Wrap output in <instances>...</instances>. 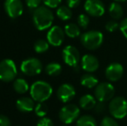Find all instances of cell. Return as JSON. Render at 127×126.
I'll list each match as a JSON object with an SVG mask.
<instances>
[{"mask_svg":"<svg viewBox=\"0 0 127 126\" xmlns=\"http://www.w3.org/2000/svg\"><path fill=\"white\" fill-rule=\"evenodd\" d=\"M54 15L47 6H39L33 12V24L38 30H45L52 26Z\"/></svg>","mask_w":127,"mask_h":126,"instance_id":"obj_1","label":"cell"},{"mask_svg":"<svg viewBox=\"0 0 127 126\" xmlns=\"http://www.w3.org/2000/svg\"><path fill=\"white\" fill-rule=\"evenodd\" d=\"M30 96L36 102H45L51 97L53 88L48 82L44 80H37L30 86Z\"/></svg>","mask_w":127,"mask_h":126,"instance_id":"obj_2","label":"cell"},{"mask_svg":"<svg viewBox=\"0 0 127 126\" xmlns=\"http://www.w3.org/2000/svg\"><path fill=\"white\" fill-rule=\"evenodd\" d=\"M80 39L84 48L88 50H95L103 43L104 36L100 31L89 30L82 34Z\"/></svg>","mask_w":127,"mask_h":126,"instance_id":"obj_3","label":"cell"},{"mask_svg":"<svg viewBox=\"0 0 127 126\" xmlns=\"http://www.w3.org/2000/svg\"><path fill=\"white\" fill-rule=\"evenodd\" d=\"M108 110L112 118L122 119L127 115V100L124 97H115L110 101Z\"/></svg>","mask_w":127,"mask_h":126,"instance_id":"obj_4","label":"cell"},{"mask_svg":"<svg viewBox=\"0 0 127 126\" xmlns=\"http://www.w3.org/2000/svg\"><path fill=\"white\" fill-rule=\"evenodd\" d=\"M17 74V68L14 61L4 59L0 62V80L3 82H10Z\"/></svg>","mask_w":127,"mask_h":126,"instance_id":"obj_5","label":"cell"},{"mask_svg":"<svg viewBox=\"0 0 127 126\" xmlns=\"http://www.w3.org/2000/svg\"><path fill=\"white\" fill-rule=\"evenodd\" d=\"M115 88L109 82H102L97 85L94 90V97L99 102H107L113 99Z\"/></svg>","mask_w":127,"mask_h":126,"instance_id":"obj_6","label":"cell"},{"mask_svg":"<svg viewBox=\"0 0 127 126\" xmlns=\"http://www.w3.org/2000/svg\"><path fill=\"white\" fill-rule=\"evenodd\" d=\"M80 112V108L76 104H66L59 111V118L65 125H70L78 119Z\"/></svg>","mask_w":127,"mask_h":126,"instance_id":"obj_7","label":"cell"},{"mask_svg":"<svg viewBox=\"0 0 127 126\" xmlns=\"http://www.w3.org/2000/svg\"><path fill=\"white\" fill-rule=\"evenodd\" d=\"M20 69L27 76H35L41 74L42 70V64L37 58H29L23 61Z\"/></svg>","mask_w":127,"mask_h":126,"instance_id":"obj_8","label":"cell"},{"mask_svg":"<svg viewBox=\"0 0 127 126\" xmlns=\"http://www.w3.org/2000/svg\"><path fill=\"white\" fill-rule=\"evenodd\" d=\"M62 59L67 66L74 67L78 65L80 61V52L75 47L68 45L62 50Z\"/></svg>","mask_w":127,"mask_h":126,"instance_id":"obj_9","label":"cell"},{"mask_svg":"<svg viewBox=\"0 0 127 126\" xmlns=\"http://www.w3.org/2000/svg\"><path fill=\"white\" fill-rule=\"evenodd\" d=\"M4 10L10 18L15 19L22 16L24 5L21 0H5Z\"/></svg>","mask_w":127,"mask_h":126,"instance_id":"obj_10","label":"cell"},{"mask_svg":"<svg viewBox=\"0 0 127 126\" xmlns=\"http://www.w3.org/2000/svg\"><path fill=\"white\" fill-rule=\"evenodd\" d=\"M65 31L59 26H53L47 34V41L54 47H59L62 44L65 39Z\"/></svg>","mask_w":127,"mask_h":126,"instance_id":"obj_11","label":"cell"},{"mask_svg":"<svg viewBox=\"0 0 127 126\" xmlns=\"http://www.w3.org/2000/svg\"><path fill=\"white\" fill-rule=\"evenodd\" d=\"M84 9L88 15L94 17H101L105 13V5L101 0H87Z\"/></svg>","mask_w":127,"mask_h":126,"instance_id":"obj_12","label":"cell"},{"mask_svg":"<svg viewBox=\"0 0 127 126\" xmlns=\"http://www.w3.org/2000/svg\"><path fill=\"white\" fill-rule=\"evenodd\" d=\"M124 74V67L118 62L111 63L105 69V77L112 82H116L122 78Z\"/></svg>","mask_w":127,"mask_h":126,"instance_id":"obj_13","label":"cell"},{"mask_svg":"<svg viewBox=\"0 0 127 126\" xmlns=\"http://www.w3.org/2000/svg\"><path fill=\"white\" fill-rule=\"evenodd\" d=\"M75 94L74 87L68 83L62 84L57 90V97L62 103H68L74 99Z\"/></svg>","mask_w":127,"mask_h":126,"instance_id":"obj_14","label":"cell"},{"mask_svg":"<svg viewBox=\"0 0 127 126\" xmlns=\"http://www.w3.org/2000/svg\"><path fill=\"white\" fill-rule=\"evenodd\" d=\"M99 67V60L92 54H85L81 58V68L87 73H94Z\"/></svg>","mask_w":127,"mask_h":126,"instance_id":"obj_15","label":"cell"},{"mask_svg":"<svg viewBox=\"0 0 127 126\" xmlns=\"http://www.w3.org/2000/svg\"><path fill=\"white\" fill-rule=\"evenodd\" d=\"M32 98L29 97H22L21 99H17L16 105L18 111L21 112H30L35 110V102Z\"/></svg>","mask_w":127,"mask_h":126,"instance_id":"obj_16","label":"cell"},{"mask_svg":"<svg viewBox=\"0 0 127 126\" xmlns=\"http://www.w3.org/2000/svg\"><path fill=\"white\" fill-rule=\"evenodd\" d=\"M96 104V99L91 94H85L83 95L79 100V104H80V108L86 111H89V110L94 109Z\"/></svg>","mask_w":127,"mask_h":126,"instance_id":"obj_17","label":"cell"},{"mask_svg":"<svg viewBox=\"0 0 127 126\" xmlns=\"http://www.w3.org/2000/svg\"><path fill=\"white\" fill-rule=\"evenodd\" d=\"M109 15L111 17L114 19V20H119L124 15V10L119 2H113L110 4L108 9Z\"/></svg>","mask_w":127,"mask_h":126,"instance_id":"obj_18","label":"cell"},{"mask_svg":"<svg viewBox=\"0 0 127 126\" xmlns=\"http://www.w3.org/2000/svg\"><path fill=\"white\" fill-rule=\"evenodd\" d=\"M99 83L98 79L94 75L91 74H84L80 78V84L87 88H94L96 87Z\"/></svg>","mask_w":127,"mask_h":126,"instance_id":"obj_19","label":"cell"},{"mask_svg":"<svg viewBox=\"0 0 127 126\" xmlns=\"http://www.w3.org/2000/svg\"><path fill=\"white\" fill-rule=\"evenodd\" d=\"M13 88L16 91V93L19 94H24L29 91V84L28 82L23 78H18L13 83Z\"/></svg>","mask_w":127,"mask_h":126,"instance_id":"obj_20","label":"cell"},{"mask_svg":"<svg viewBox=\"0 0 127 126\" xmlns=\"http://www.w3.org/2000/svg\"><path fill=\"white\" fill-rule=\"evenodd\" d=\"M64 31H65L66 35H67L70 38H76L80 35V26L74 23L67 24L64 28Z\"/></svg>","mask_w":127,"mask_h":126,"instance_id":"obj_21","label":"cell"},{"mask_svg":"<svg viewBox=\"0 0 127 126\" xmlns=\"http://www.w3.org/2000/svg\"><path fill=\"white\" fill-rule=\"evenodd\" d=\"M56 15L61 20L67 21L72 17V10L68 6H60L56 10Z\"/></svg>","mask_w":127,"mask_h":126,"instance_id":"obj_22","label":"cell"},{"mask_svg":"<svg viewBox=\"0 0 127 126\" xmlns=\"http://www.w3.org/2000/svg\"><path fill=\"white\" fill-rule=\"evenodd\" d=\"M76 126H97V122L93 116L84 115L78 118L76 122Z\"/></svg>","mask_w":127,"mask_h":126,"instance_id":"obj_23","label":"cell"},{"mask_svg":"<svg viewBox=\"0 0 127 126\" xmlns=\"http://www.w3.org/2000/svg\"><path fill=\"white\" fill-rule=\"evenodd\" d=\"M62 66L58 62H50L45 67V71L49 76H57L62 73Z\"/></svg>","mask_w":127,"mask_h":126,"instance_id":"obj_24","label":"cell"},{"mask_svg":"<svg viewBox=\"0 0 127 126\" xmlns=\"http://www.w3.org/2000/svg\"><path fill=\"white\" fill-rule=\"evenodd\" d=\"M49 43L48 42V41L42 40V39L37 40L34 44V49L37 54H42V53L46 52L49 49Z\"/></svg>","mask_w":127,"mask_h":126,"instance_id":"obj_25","label":"cell"},{"mask_svg":"<svg viewBox=\"0 0 127 126\" xmlns=\"http://www.w3.org/2000/svg\"><path fill=\"white\" fill-rule=\"evenodd\" d=\"M49 107L47 104H44V102H40L35 106V113L39 118H44L47 115Z\"/></svg>","mask_w":127,"mask_h":126,"instance_id":"obj_26","label":"cell"},{"mask_svg":"<svg viewBox=\"0 0 127 126\" xmlns=\"http://www.w3.org/2000/svg\"><path fill=\"white\" fill-rule=\"evenodd\" d=\"M77 22H78V25L80 28L87 29L89 25V23H90V18L86 14H80L78 18H77Z\"/></svg>","mask_w":127,"mask_h":126,"instance_id":"obj_27","label":"cell"},{"mask_svg":"<svg viewBox=\"0 0 127 126\" xmlns=\"http://www.w3.org/2000/svg\"><path fill=\"white\" fill-rule=\"evenodd\" d=\"M99 126H119V124L114 119V118H112L111 117H105L101 120Z\"/></svg>","mask_w":127,"mask_h":126,"instance_id":"obj_28","label":"cell"},{"mask_svg":"<svg viewBox=\"0 0 127 126\" xmlns=\"http://www.w3.org/2000/svg\"><path fill=\"white\" fill-rule=\"evenodd\" d=\"M119 27V24L115 20L108 21L105 24V29L108 32H114L116 31Z\"/></svg>","mask_w":127,"mask_h":126,"instance_id":"obj_29","label":"cell"},{"mask_svg":"<svg viewBox=\"0 0 127 126\" xmlns=\"http://www.w3.org/2000/svg\"><path fill=\"white\" fill-rule=\"evenodd\" d=\"M45 6L49 8H57L61 3L62 0H42Z\"/></svg>","mask_w":127,"mask_h":126,"instance_id":"obj_30","label":"cell"},{"mask_svg":"<svg viewBox=\"0 0 127 126\" xmlns=\"http://www.w3.org/2000/svg\"><path fill=\"white\" fill-rule=\"evenodd\" d=\"M36 126H54V124L52 120L49 118H42L37 122Z\"/></svg>","mask_w":127,"mask_h":126,"instance_id":"obj_31","label":"cell"},{"mask_svg":"<svg viewBox=\"0 0 127 126\" xmlns=\"http://www.w3.org/2000/svg\"><path fill=\"white\" fill-rule=\"evenodd\" d=\"M26 4L29 8L30 9H36L37 7L40 6V3H42V0H25Z\"/></svg>","mask_w":127,"mask_h":126,"instance_id":"obj_32","label":"cell"},{"mask_svg":"<svg viewBox=\"0 0 127 126\" xmlns=\"http://www.w3.org/2000/svg\"><path fill=\"white\" fill-rule=\"evenodd\" d=\"M105 109H106L105 104L104 102H99V101L96 104L95 107H94V111H95V112L98 113V114L103 113L104 111H105Z\"/></svg>","mask_w":127,"mask_h":126,"instance_id":"obj_33","label":"cell"},{"mask_svg":"<svg viewBox=\"0 0 127 126\" xmlns=\"http://www.w3.org/2000/svg\"><path fill=\"white\" fill-rule=\"evenodd\" d=\"M119 29L122 32L123 35L127 39V18H125L120 23V24H119Z\"/></svg>","mask_w":127,"mask_h":126,"instance_id":"obj_34","label":"cell"},{"mask_svg":"<svg viewBox=\"0 0 127 126\" xmlns=\"http://www.w3.org/2000/svg\"><path fill=\"white\" fill-rule=\"evenodd\" d=\"M11 123L8 117L5 115L0 114V126H10Z\"/></svg>","mask_w":127,"mask_h":126,"instance_id":"obj_35","label":"cell"},{"mask_svg":"<svg viewBox=\"0 0 127 126\" xmlns=\"http://www.w3.org/2000/svg\"><path fill=\"white\" fill-rule=\"evenodd\" d=\"M80 3V0H67V4L70 9L76 8Z\"/></svg>","mask_w":127,"mask_h":126,"instance_id":"obj_36","label":"cell"},{"mask_svg":"<svg viewBox=\"0 0 127 126\" xmlns=\"http://www.w3.org/2000/svg\"><path fill=\"white\" fill-rule=\"evenodd\" d=\"M115 1H117V2H125V1H126V0H115Z\"/></svg>","mask_w":127,"mask_h":126,"instance_id":"obj_37","label":"cell"},{"mask_svg":"<svg viewBox=\"0 0 127 126\" xmlns=\"http://www.w3.org/2000/svg\"><path fill=\"white\" fill-rule=\"evenodd\" d=\"M64 126H67V125H64Z\"/></svg>","mask_w":127,"mask_h":126,"instance_id":"obj_38","label":"cell"}]
</instances>
